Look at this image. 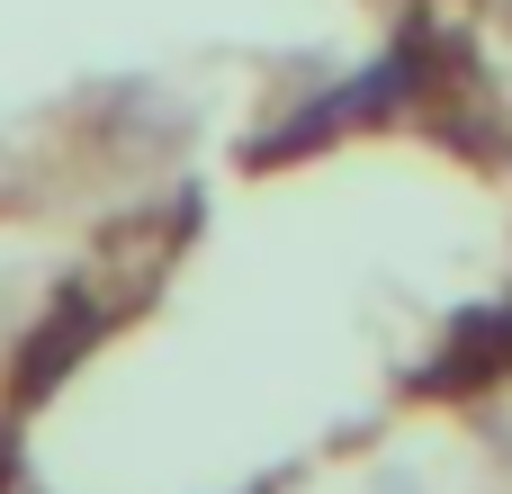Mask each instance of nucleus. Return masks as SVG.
<instances>
[{"label": "nucleus", "mask_w": 512, "mask_h": 494, "mask_svg": "<svg viewBox=\"0 0 512 494\" xmlns=\"http://www.w3.org/2000/svg\"><path fill=\"white\" fill-rule=\"evenodd\" d=\"M432 36L423 27H405L378 63H360V72H342V81H324L306 108H288L279 117V135H261L252 144V171H270V162H297V153H324L333 135H369V126H387V117H405V99L423 90V54Z\"/></svg>", "instance_id": "1"}, {"label": "nucleus", "mask_w": 512, "mask_h": 494, "mask_svg": "<svg viewBox=\"0 0 512 494\" xmlns=\"http://www.w3.org/2000/svg\"><path fill=\"white\" fill-rule=\"evenodd\" d=\"M504 369H512V297L504 306L450 315V333H441V351L414 369V387H423V396H477V387H495Z\"/></svg>", "instance_id": "2"}, {"label": "nucleus", "mask_w": 512, "mask_h": 494, "mask_svg": "<svg viewBox=\"0 0 512 494\" xmlns=\"http://www.w3.org/2000/svg\"><path fill=\"white\" fill-rule=\"evenodd\" d=\"M99 333H108V306H90L81 288H72V297H54V315H45V324L27 333V351H18V405H36V396L54 387V369H72Z\"/></svg>", "instance_id": "3"}]
</instances>
